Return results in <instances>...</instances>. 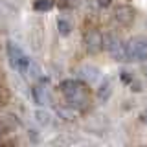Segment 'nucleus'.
Instances as JSON below:
<instances>
[{"label": "nucleus", "instance_id": "obj_2", "mask_svg": "<svg viewBox=\"0 0 147 147\" xmlns=\"http://www.w3.org/2000/svg\"><path fill=\"white\" fill-rule=\"evenodd\" d=\"M6 52H7V61H9V64H11L13 70H15V72H20V74L28 72V68H30L31 61H30L28 53L20 48V46L15 44L13 40H7Z\"/></svg>", "mask_w": 147, "mask_h": 147}, {"label": "nucleus", "instance_id": "obj_6", "mask_svg": "<svg viewBox=\"0 0 147 147\" xmlns=\"http://www.w3.org/2000/svg\"><path fill=\"white\" fill-rule=\"evenodd\" d=\"M116 20L121 26H129L132 20H134V9L129 6H121L116 9Z\"/></svg>", "mask_w": 147, "mask_h": 147}, {"label": "nucleus", "instance_id": "obj_8", "mask_svg": "<svg viewBox=\"0 0 147 147\" xmlns=\"http://www.w3.org/2000/svg\"><path fill=\"white\" fill-rule=\"evenodd\" d=\"M57 28H59V33H61V35H68L72 31V24L66 20V18H59V20H57Z\"/></svg>", "mask_w": 147, "mask_h": 147}, {"label": "nucleus", "instance_id": "obj_10", "mask_svg": "<svg viewBox=\"0 0 147 147\" xmlns=\"http://www.w3.org/2000/svg\"><path fill=\"white\" fill-rule=\"evenodd\" d=\"M142 118H144V121L147 123V112H145V114H144V116H142Z\"/></svg>", "mask_w": 147, "mask_h": 147}, {"label": "nucleus", "instance_id": "obj_9", "mask_svg": "<svg viewBox=\"0 0 147 147\" xmlns=\"http://www.w3.org/2000/svg\"><path fill=\"white\" fill-rule=\"evenodd\" d=\"M52 7H53V0H37L35 2V9H39V11H48Z\"/></svg>", "mask_w": 147, "mask_h": 147}, {"label": "nucleus", "instance_id": "obj_1", "mask_svg": "<svg viewBox=\"0 0 147 147\" xmlns=\"http://www.w3.org/2000/svg\"><path fill=\"white\" fill-rule=\"evenodd\" d=\"M59 88H61V94L64 96L66 103L70 105L72 109H76V110H86V109L90 107L92 96H90L88 86H86L83 81L64 79L61 85H59Z\"/></svg>", "mask_w": 147, "mask_h": 147}, {"label": "nucleus", "instance_id": "obj_4", "mask_svg": "<svg viewBox=\"0 0 147 147\" xmlns=\"http://www.w3.org/2000/svg\"><path fill=\"white\" fill-rule=\"evenodd\" d=\"M105 48L116 61H127V48L125 42L118 35H107L105 37Z\"/></svg>", "mask_w": 147, "mask_h": 147}, {"label": "nucleus", "instance_id": "obj_5", "mask_svg": "<svg viewBox=\"0 0 147 147\" xmlns=\"http://www.w3.org/2000/svg\"><path fill=\"white\" fill-rule=\"evenodd\" d=\"M105 46V39L101 37V33L98 30H88L85 33V48L88 53H98L103 50Z\"/></svg>", "mask_w": 147, "mask_h": 147}, {"label": "nucleus", "instance_id": "obj_3", "mask_svg": "<svg viewBox=\"0 0 147 147\" xmlns=\"http://www.w3.org/2000/svg\"><path fill=\"white\" fill-rule=\"evenodd\" d=\"M127 48V61H145L147 59V39L145 37H134L129 42Z\"/></svg>", "mask_w": 147, "mask_h": 147}, {"label": "nucleus", "instance_id": "obj_7", "mask_svg": "<svg viewBox=\"0 0 147 147\" xmlns=\"http://www.w3.org/2000/svg\"><path fill=\"white\" fill-rule=\"evenodd\" d=\"M79 77L83 79H86V83H92V85H96V83L99 81V70L98 68H92V66H83L79 68Z\"/></svg>", "mask_w": 147, "mask_h": 147}, {"label": "nucleus", "instance_id": "obj_11", "mask_svg": "<svg viewBox=\"0 0 147 147\" xmlns=\"http://www.w3.org/2000/svg\"><path fill=\"white\" fill-rule=\"evenodd\" d=\"M145 74H147V64H145Z\"/></svg>", "mask_w": 147, "mask_h": 147}]
</instances>
